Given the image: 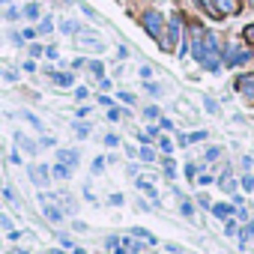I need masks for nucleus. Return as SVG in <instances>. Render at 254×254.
Here are the masks:
<instances>
[{
    "instance_id": "1",
    "label": "nucleus",
    "mask_w": 254,
    "mask_h": 254,
    "mask_svg": "<svg viewBox=\"0 0 254 254\" xmlns=\"http://www.w3.org/2000/svg\"><path fill=\"white\" fill-rule=\"evenodd\" d=\"M141 24H144V30H147L153 39H162V27H165V15H162V12H156V9L144 12V15H141Z\"/></svg>"
},
{
    "instance_id": "2",
    "label": "nucleus",
    "mask_w": 254,
    "mask_h": 254,
    "mask_svg": "<svg viewBox=\"0 0 254 254\" xmlns=\"http://www.w3.org/2000/svg\"><path fill=\"white\" fill-rule=\"evenodd\" d=\"M177 42H180V15H171V21H168V36H165L159 45H162V51H171Z\"/></svg>"
},
{
    "instance_id": "3",
    "label": "nucleus",
    "mask_w": 254,
    "mask_h": 254,
    "mask_svg": "<svg viewBox=\"0 0 254 254\" xmlns=\"http://www.w3.org/2000/svg\"><path fill=\"white\" fill-rule=\"evenodd\" d=\"M248 60H251V54H248V51H239L236 45H227V48H224V60H221V63H224V66H239V63H248Z\"/></svg>"
},
{
    "instance_id": "4",
    "label": "nucleus",
    "mask_w": 254,
    "mask_h": 254,
    "mask_svg": "<svg viewBox=\"0 0 254 254\" xmlns=\"http://www.w3.org/2000/svg\"><path fill=\"white\" fill-rule=\"evenodd\" d=\"M27 174H30V180H33V186H36V189H45V186H48V180H51L48 165H30V168H27Z\"/></svg>"
},
{
    "instance_id": "5",
    "label": "nucleus",
    "mask_w": 254,
    "mask_h": 254,
    "mask_svg": "<svg viewBox=\"0 0 254 254\" xmlns=\"http://www.w3.org/2000/svg\"><path fill=\"white\" fill-rule=\"evenodd\" d=\"M215 3H218V9H221V15H236L239 12V0H215Z\"/></svg>"
},
{
    "instance_id": "6",
    "label": "nucleus",
    "mask_w": 254,
    "mask_h": 254,
    "mask_svg": "<svg viewBox=\"0 0 254 254\" xmlns=\"http://www.w3.org/2000/svg\"><path fill=\"white\" fill-rule=\"evenodd\" d=\"M57 159H60L63 165L75 168V165H78V150H57Z\"/></svg>"
},
{
    "instance_id": "7",
    "label": "nucleus",
    "mask_w": 254,
    "mask_h": 254,
    "mask_svg": "<svg viewBox=\"0 0 254 254\" xmlns=\"http://www.w3.org/2000/svg\"><path fill=\"white\" fill-rule=\"evenodd\" d=\"M197 3L203 6V12H206L209 18H224V15H221V9H218V3H215V0H197Z\"/></svg>"
},
{
    "instance_id": "8",
    "label": "nucleus",
    "mask_w": 254,
    "mask_h": 254,
    "mask_svg": "<svg viewBox=\"0 0 254 254\" xmlns=\"http://www.w3.org/2000/svg\"><path fill=\"white\" fill-rule=\"evenodd\" d=\"M78 42H81L84 48H96V51H102V48H105V45L99 42V36H93V33H81V39H78Z\"/></svg>"
},
{
    "instance_id": "9",
    "label": "nucleus",
    "mask_w": 254,
    "mask_h": 254,
    "mask_svg": "<svg viewBox=\"0 0 254 254\" xmlns=\"http://www.w3.org/2000/svg\"><path fill=\"white\" fill-rule=\"evenodd\" d=\"M209 209H212V215H215V218H224V221L233 215V206H227V203H212Z\"/></svg>"
},
{
    "instance_id": "10",
    "label": "nucleus",
    "mask_w": 254,
    "mask_h": 254,
    "mask_svg": "<svg viewBox=\"0 0 254 254\" xmlns=\"http://www.w3.org/2000/svg\"><path fill=\"white\" fill-rule=\"evenodd\" d=\"M15 144H18V147H24V153H30V156H36V153H39V147H36L30 138H24V135H15Z\"/></svg>"
},
{
    "instance_id": "11",
    "label": "nucleus",
    "mask_w": 254,
    "mask_h": 254,
    "mask_svg": "<svg viewBox=\"0 0 254 254\" xmlns=\"http://www.w3.org/2000/svg\"><path fill=\"white\" fill-rule=\"evenodd\" d=\"M236 90H242V93H254V75H242V78L236 81Z\"/></svg>"
},
{
    "instance_id": "12",
    "label": "nucleus",
    "mask_w": 254,
    "mask_h": 254,
    "mask_svg": "<svg viewBox=\"0 0 254 254\" xmlns=\"http://www.w3.org/2000/svg\"><path fill=\"white\" fill-rule=\"evenodd\" d=\"M48 78H51L54 84H60V87H69V84H72V75H66V72H48Z\"/></svg>"
},
{
    "instance_id": "13",
    "label": "nucleus",
    "mask_w": 254,
    "mask_h": 254,
    "mask_svg": "<svg viewBox=\"0 0 254 254\" xmlns=\"http://www.w3.org/2000/svg\"><path fill=\"white\" fill-rule=\"evenodd\" d=\"M156 135H159V132H156V126H147V129L138 135V141H141V144H153V141H156Z\"/></svg>"
},
{
    "instance_id": "14",
    "label": "nucleus",
    "mask_w": 254,
    "mask_h": 254,
    "mask_svg": "<svg viewBox=\"0 0 254 254\" xmlns=\"http://www.w3.org/2000/svg\"><path fill=\"white\" fill-rule=\"evenodd\" d=\"M51 174H54V177H57V180H69V177H72V168H69V165H63V162H60V165H57V168H54V171H51Z\"/></svg>"
},
{
    "instance_id": "15",
    "label": "nucleus",
    "mask_w": 254,
    "mask_h": 254,
    "mask_svg": "<svg viewBox=\"0 0 254 254\" xmlns=\"http://www.w3.org/2000/svg\"><path fill=\"white\" fill-rule=\"evenodd\" d=\"M24 120H27V123H30V126H33V129H36V132H39V135H42V132H45V123H42V120H39V117H33V114H27V111H24Z\"/></svg>"
},
{
    "instance_id": "16",
    "label": "nucleus",
    "mask_w": 254,
    "mask_h": 254,
    "mask_svg": "<svg viewBox=\"0 0 254 254\" xmlns=\"http://www.w3.org/2000/svg\"><path fill=\"white\" fill-rule=\"evenodd\" d=\"M60 30H63L66 36H72V33H81V24H78V21H63Z\"/></svg>"
},
{
    "instance_id": "17",
    "label": "nucleus",
    "mask_w": 254,
    "mask_h": 254,
    "mask_svg": "<svg viewBox=\"0 0 254 254\" xmlns=\"http://www.w3.org/2000/svg\"><path fill=\"white\" fill-rule=\"evenodd\" d=\"M141 159H144V162H156V150H153L150 144H141Z\"/></svg>"
},
{
    "instance_id": "18",
    "label": "nucleus",
    "mask_w": 254,
    "mask_h": 254,
    "mask_svg": "<svg viewBox=\"0 0 254 254\" xmlns=\"http://www.w3.org/2000/svg\"><path fill=\"white\" fill-rule=\"evenodd\" d=\"M135 186H138V189H141V191H144V194H150V197H156V189H153V186H150V180H144V177H141V180H138V183H135Z\"/></svg>"
},
{
    "instance_id": "19",
    "label": "nucleus",
    "mask_w": 254,
    "mask_h": 254,
    "mask_svg": "<svg viewBox=\"0 0 254 254\" xmlns=\"http://www.w3.org/2000/svg\"><path fill=\"white\" fill-rule=\"evenodd\" d=\"M72 129H75L81 138H87V135H90V126H87V123H81V120H75V123H72Z\"/></svg>"
},
{
    "instance_id": "20",
    "label": "nucleus",
    "mask_w": 254,
    "mask_h": 254,
    "mask_svg": "<svg viewBox=\"0 0 254 254\" xmlns=\"http://www.w3.org/2000/svg\"><path fill=\"white\" fill-rule=\"evenodd\" d=\"M90 72H93L96 78H105V66H102L99 60H90Z\"/></svg>"
},
{
    "instance_id": "21",
    "label": "nucleus",
    "mask_w": 254,
    "mask_h": 254,
    "mask_svg": "<svg viewBox=\"0 0 254 254\" xmlns=\"http://www.w3.org/2000/svg\"><path fill=\"white\" fill-rule=\"evenodd\" d=\"M218 186H221V189H224V191H230V194H233V191H236V186H233V180H230V174H224V177H221V183H218Z\"/></svg>"
},
{
    "instance_id": "22",
    "label": "nucleus",
    "mask_w": 254,
    "mask_h": 254,
    "mask_svg": "<svg viewBox=\"0 0 254 254\" xmlns=\"http://www.w3.org/2000/svg\"><path fill=\"white\" fill-rule=\"evenodd\" d=\"M45 218H48V221H60V218H63V212H60V209H54V206H45Z\"/></svg>"
},
{
    "instance_id": "23",
    "label": "nucleus",
    "mask_w": 254,
    "mask_h": 254,
    "mask_svg": "<svg viewBox=\"0 0 254 254\" xmlns=\"http://www.w3.org/2000/svg\"><path fill=\"white\" fill-rule=\"evenodd\" d=\"M24 18H39V6L36 3H27L24 6Z\"/></svg>"
},
{
    "instance_id": "24",
    "label": "nucleus",
    "mask_w": 254,
    "mask_h": 254,
    "mask_svg": "<svg viewBox=\"0 0 254 254\" xmlns=\"http://www.w3.org/2000/svg\"><path fill=\"white\" fill-rule=\"evenodd\" d=\"M51 30H54V21H51V18H42V21H39V33L45 36V33H51Z\"/></svg>"
},
{
    "instance_id": "25",
    "label": "nucleus",
    "mask_w": 254,
    "mask_h": 254,
    "mask_svg": "<svg viewBox=\"0 0 254 254\" xmlns=\"http://www.w3.org/2000/svg\"><path fill=\"white\" fill-rule=\"evenodd\" d=\"M206 138H209V132H203V129H200V132L189 135V144H200V141H206Z\"/></svg>"
},
{
    "instance_id": "26",
    "label": "nucleus",
    "mask_w": 254,
    "mask_h": 254,
    "mask_svg": "<svg viewBox=\"0 0 254 254\" xmlns=\"http://www.w3.org/2000/svg\"><path fill=\"white\" fill-rule=\"evenodd\" d=\"M203 159H206V162H218V159H221V150H218V147H209Z\"/></svg>"
},
{
    "instance_id": "27",
    "label": "nucleus",
    "mask_w": 254,
    "mask_h": 254,
    "mask_svg": "<svg viewBox=\"0 0 254 254\" xmlns=\"http://www.w3.org/2000/svg\"><path fill=\"white\" fill-rule=\"evenodd\" d=\"M180 212H183L186 218H191V215H194V206H191V200H183V203H180Z\"/></svg>"
},
{
    "instance_id": "28",
    "label": "nucleus",
    "mask_w": 254,
    "mask_h": 254,
    "mask_svg": "<svg viewBox=\"0 0 254 254\" xmlns=\"http://www.w3.org/2000/svg\"><path fill=\"white\" fill-rule=\"evenodd\" d=\"M144 90H147L150 96H162V87H159V84H153V81H147V84H144Z\"/></svg>"
},
{
    "instance_id": "29",
    "label": "nucleus",
    "mask_w": 254,
    "mask_h": 254,
    "mask_svg": "<svg viewBox=\"0 0 254 254\" xmlns=\"http://www.w3.org/2000/svg\"><path fill=\"white\" fill-rule=\"evenodd\" d=\"M203 108H206L209 114H215V111H218V102H215V99H209V96H203Z\"/></svg>"
},
{
    "instance_id": "30",
    "label": "nucleus",
    "mask_w": 254,
    "mask_h": 254,
    "mask_svg": "<svg viewBox=\"0 0 254 254\" xmlns=\"http://www.w3.org/2000/svg\"><path fill=\"white\" fill-rule=\"evenodd\" d=\"M165 177H168V180H174V177H177V168H174V162H171V159H165Z\"/></svg>"
},
{
    "instance_id": "31",
    "label": "nucleus",
    "mask_w": 254,
    "mask_h": 254,
    "mask_svg": "<svg viewBox=\"0 0 254 254\" xmlns=\"http://www.w3.org/2000/svg\"><path fill=\"white\" fill-rule=\"evenodd\" d=\"M144 117H147V120H159V108H156V105L144 108Z\"/></svg>"
},
{
    "instance_id": "32",
    "label": "nucleus",
    "mask_w": 254,
    "mask_h": 254,
    "mask_svg": "<svg viewBox=\"0 0 254 254\" xmlns=\"http://www.w3.org/2000/svg\"><path fill=\"white\" fill-rule=\"evenodd\" d=\"M242 189H245V191H254V177H251V174L242 177Z\"/></svg>"
},
{
    "instance_id": "33",
    "label": "nucleus",
    "mask_w": 254,
    "mask_h": 254,
    "mask_svg": "<svg viewBox=\"0 0 254 254\" xmlns=\"http://www.w3.org/2000/svg\"><path fill=\"white\" fill-rule=\"evenodd\" d=\"M159 147H162V150L171 156V150H174V141H171V138H162V141H159Z\"/></svg>"
},
{
    "instance_id": "34",
    "label": "nucleus",
    "mask_w": 254,
    "mask_h": 254,
    "mask_svg": "<svg viewBox=\"0 0 254 254\" xmlns=\"http://www.w3.org/2000/svg\"><path fill=\"white\" fill-rule=\"evenodd\" d=\"M120 114H123L120 108H111V111H108V120H111V123H117V120H120Z\"/></svg>"
},
{
    "instance_id": "35",
    "label": "nucleus",
    "mask_w": 254,
    "mask_h": 254,
    "mask_svg": "<svg viewBox=\"0 0 254 254\" xmlns=\"http://www.w3.org/2000/svg\"><path fill=\"white\" fill-rule=\"evenodd\" d=\"M102 168H105V159H96V162H93V165H90V171H93V174H99V171H102Z\"/></svg>"
},
{
    "instance_id": "36",
    "label": "nucleus",
    "mask_w": 254,
    "mask_h": 254,
    "mask_svg": "<svg viewBox=\"0 0 254 254\" xmlns=\"http://www.w3.org/2000/svg\"><path fill=\"white\" fill-rule=\"evenodd\" d=\"M227 236H236V221L233 218H227V230H224Z\"/></svg>"
},
{
    "instance_id": "37",
    "label": "nucleus",
    "mask_w": 254,
    "mask_h": 254,
    "mask_svg": "<svg viewBox=\"0 0 254 254\" xmlns=\"http://www.w3.org/2000/svg\"><path fill=\"white\" fill-rule=\"evenodd\" d=\"M242 36H245V39H248V42H251V45H254V24H248V27H245V33H242Z\"/></svg>"
},
{
    "instance_id": "38",
    "label": "nucleus",
    "mask_w": 254,
    "mask_h": 254,
    "mask_svg": "<svg viewBox=\"0 0 254 254\" xmlns=\"http://www.w3.org/2000/svg\"><path fill=\"white\" fill-rule=\"evenodd\" d=\"M105 144H108V147H120V138H117V135H108Z\"/></svg>"
},
{
    "instance_id": "39",
    "label": "nucleus",
    "mask_w": 254,
    "mask_h": 254,
    "mask_svg": "<svg viewBox=\"0 0 254 254\" xmlns=\"http://www.w3.org/2000/svg\"><path fill=\"white\" fill-rule=\"evenodd\" d=\"M186 177L194 180V177H197V168H194V165H186Z\"/></svg>"
},
{
    "instance_id": "40",
    "label": "nucleus",
    "mask_w": 254,
    "mask_h": 254,
    "mask_svg": "<svg viewBox=\"0 0 254 254\" xmlns=\"http://www.w3.org/2000/svg\"><path fill=\"white\" fill-rule=\"evenodd\" d=\"M123 200H126L123 194H111V206H123Z\"/></svg>"
},
{
    "instance_id": "41",
    "label": "nucleus",
    "mask_w": 254,
    "mask_h": 254,
    "mask_svg": "<svg viewBox=\"0 0 254 254\" xmlns=\"http://www.w3.org/2000/svg\"><path fill=\"white\" fill-rule=\"evenodd\" d=\"M159 126H162V129H168V132H171V129H174V123H171V120H168V117H162V120H159Z\"/></svg>"
},
{
    "instance_id": "42",
    "label": "nucleus",
    "mask_w": 254,
    "mask_h": 254,
    "mask_svg": "<svg viewBox=\"0 0 254 254\" xmlns=\"http://www.w3.org/2000/svg\"><path fill=\"white\" fill-rule=\"evenodd\" d=\"M81 9H84V15H87V18H96V12H93V6H87V3H81Z\"/></svg>"
},
{
    "instance_id": "43",
    "label": "nucleus",
    "mask_w": 254,
    "mask_h": 254,
    "mask_svg": "<svg viewBox=\"0 0 254 254\" xmlns=\"http://www.w3.org/2000/svg\"><path fill=\"white\" fill-rule=\"evenodd\" d=\"M197 183H200V186H212V183H215V180H212V177H209V174H203V177H200V180H197Z\"/></svg>"
},
{
    "instance_id": "44",
    "label": "nucleus",
    "mask_w": 254,
    "mask_h": 254,
    "mask_svg": "<svg viewBox=\"0 0 254 254\" xmlns=\"http://www.w3.org/2000/svg\"><path fill=\"white\" fill-rule=\"evenodd\" d=\"M120 99H123L126 105H132V102H135V96H132V93H120Z\"/></svg>"
},
{
    "instance_id": "45",
    "label": "nucleus",
    "mask_w": 254,
    "mask_h": 254,
    "mask_svg": "<svg viewBox=\"0 0 254 254\" xmlns=\"http://www.w3.org/2000/svg\"><path fill=\"white\" fill-rule=\"evenodd\" d=\"M0 224H3V227H6V230H12V221H9V218H6V215H3V212H0Z\"/></svg>"
},
{
    "instance_id": "46",
    "label": "nucleus",
    "mask_w": 254,
    "mask_h": 254,
    "mask_svg": "<svg viewBox=\"0 0 254 254\" xmlns=\"http://www.w3.org/2000/svg\"><path fill=\"white\" fill-rule=\"evenodd\" d=\"M3 78H6V81H15V78H18V75H15V72H12V69H3Z\"/></svg>"
},
{
    "instance_id": "47",
    "label": "nucleus",
    "mask_w": 254,
    "mask_h": 254,
    "mask_svg": "<svg viewBox=\"0 0 254 254\" xmlns=\"http://www.w3.org/2000/svg\"><path fill=\"white\" fill-rule=\"evenodd\" d=\"M9 162H12V165H21V153H18V150H15V153H12V156H9Z\"/></svg>"
},
{
    "instance_id": "48",
    "label": "nucleus",
    "mask_w": 254,
    "mask_h": 254,
    "mask_svg": "<svg viewBox=\"0 0 254 254\" xmlns=\"http://www.w3.org/2000/svg\"><path fill=\"white\" fill-rule=\"evenodd\" d=\"M72 254H87V251L84 248H72Z\"/></svg>"
},
{
    "instance_id": "49",
    "label": "nucleus",
    "mask_w": 254,
    "mask_h": 254,
    "mask_svg": "<svg viewBox=\"0 0 254 254\" xmlns=\"http://www.w3.org/2000/svg\"><path fill=\"white\" fill-rule=\"evenodd\" d=\"M48 254H66V251H60V248H54V251H48Z\"/></svg>"
},
{
    "instance_id": "50",
    "label": "nucleus",
    "mask_w": 254,
    "mask_h": 254,
    "mask_svg": "<svg viewBox=\"0 0 254 254\" xmlns=\"http://www.w3.org/2000/svg\"><path fill=\"white\" fill-rule=\"evenodd\" d=\"M251 3H254V0H251Z\"/></svg>"
}]
</instances>
